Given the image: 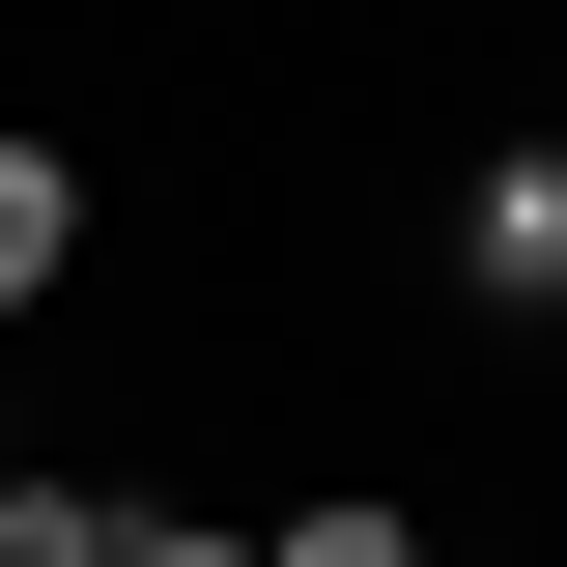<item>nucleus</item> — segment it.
<instances>
[{"instance_id":"7ed1b4c3","label":"nucleus","mask_w":567,"mask_h":567,"mask_svg":"<svg viewBox=\"0 0 567 567\" xmlns=\"http://www.w3.org/2000/svg\"><path fill=\"white\" fill-rule=\"evenodd\" d=\"M0 567H114V511H58V483H0Z\"/></svg>"},{"instance_id":"423d86ee","label":"nucleus","mask_w":567,"mask_h":567,"mask_svg":"<svg viewBox=\"0 0 567 567\" xmlns=\"http://www.w3.org/2000/svg\"><path fill=\"white\" fill-rule=\"evenodd\" d=\"M539 171H567V142H539Z\"/></svg>"},{"instance_id":"39448f33","label":"nucleus","mask_w":567,"mask_h":567,"mask_svg":"<svg viewBox=\"0 0 567 567\" xmlns=\"http://www.w3.org/2000/svg\"><path fill=\"white\" fill-rule=\"evenodd\" d=\"M114 567H256V539H199V511H114Z\"/></svg>"},{"instance_id":"f03ea898","label":"nucleus","mask_w":567,"mask_h":567,"mask_svg":"<svg viewBox=\"0 0 567 567\" xmlns=\"http://www.w3.org/2000/svg\"><path fill=\"white\" fill-rule=\"evenodd\" d=\"M85 256V171H58V142H0V284H58Z\"/></svg>"},{"instance_id":"f257e3e1","label":"nucleus","mask_w":567,"mask_h":567,"mask_svg":"<svg viewBox=\"0 0 567 567\" xmlns=\"http://www.w3.org/2000/svg\"><path fill=\"white\" fill-rule=\"evenodd\" d=\"M483 284H511V312H567V171H483Z\"/></svg>"},{"instance_id":"20e7f679","label":"nucleus","mask_w":567,"mask_h":567,"mask_svg":"<svg viewBox=\"0 0 567 567\" xmlns=\"http://www.w3.org/2000/svg\"><path fill=\"white\" fill-rule=\"evenodd\" d=\"M256 567H398V511H284V539H256Z\"/></svg>"}]
</instances>
